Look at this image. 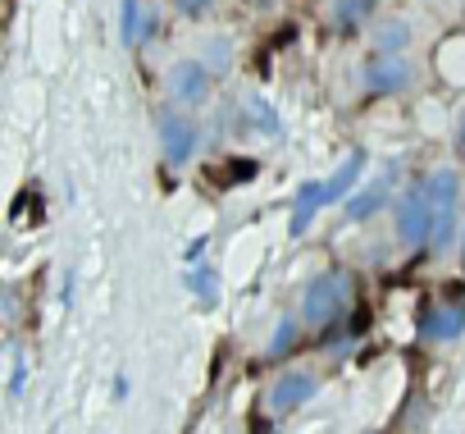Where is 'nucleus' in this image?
<instances>
[{"mask_svg": "<svg viewBox=\"0 0 465 434\" xmlns=\"http://www.w3.org/2000/svg\"><path fill=\"white\" fill-rule=\"evenodd\" d=\"M397 238H401V247H420V243H429V229H433V197H429V178H415L406 192H401V201H397Z\"/></svg>", "mask_w": 465, "mask_h": 434, "instance_id": "1", "label": "nucleus"}, {"mask_svg": "<svg viewBox=\"0 0 465 434\" xmlns=\"http://www.w3.org/2000/svg\"><path fill=\"white\" fill-rule=\"evenodd\" d=\"M456 174L451 169H433L429 174V197H433V229H429V247L442 252L451 247L456 238V220H460V210H456Z\"/></svg>", "mask_w": 465, "mask_h": 434, "instance_id": "2", "label": "nucleus"}, {"mask_svg": "<svg viewBox=\"0 0 465 434\" xmlns=\"http://www.w3.org/2000/svg\"><path fill=\"white\" fill-rule=\"evenodd\" d=\"M347 311V275H320L311 288H306V302H302V316L320 329L338 325Z\"/></svg>", "mask_w": 465, "mask_h": 434, "instance_id": "3", "label": "nucleus"}, {"mask_svg": "<svg viewBox=\"0 0 465 434\" xmlns=\"http://www.w3.org/2000/svg\"><path fill=\"white\" fill-rule=\"evenodd\" d=\"M196 124L183 115V110H164L160 115V146H164V160L173 165V169H183L192 156H196Z\"/></svg>", "mask_w": 465, "mask_h": 434, "instance_id": "4", "label": "nucleus"}, {"mask_svg": "<svg viewBox=\"0 0 465 434\" xmlns=\"http://www.w3.org/2000/svg\"><path fill=\"white\" fill-rule=\"evenodd\" d=\"M392 178H397V160H388V165H383V174H374L361 192H351V197H347V220H351V225L370 220V215H379V210L388 206Z\"/></svg>", "mask_w": 465, "mask_h": 434, "instance_id": "5", "label": "nucleus"}, {"mask_svg": "<svg viewBox=\"0 0 465 434\" xmlns=\"http://www.w3.org/2000/svg\"><path fill=\"white\" fill-rule=\"evenodd\" d=\"M361 83H365V92H374V96L406 92V87H411V65H406L401 56H374V60L361 69Z\"/></svg>", "mask_w": 465, "mask_h": 434, "instance_id": "6", "label": "nucleus"}, {"mask_svg": "<svg viewBox=\"0 0 465 434\" xmlns=\"http://www.w3.org/2000/svg\"><path fill=\"white\" fill-rule=\"evenodd\" d=\"M315 393H320V379H315L311 370H288V375L274 379L270 407H274V411H297V407H306Z\"/></svg>", "mask_w": 465, "mask_h": 434, "instance_id": "7", "label": "nucleus"}, {"mask_svg": "<svg viewBox=\"0 0 465 434\" xmlns=\"http://www.w3.org/2000/svg\"><path fill=\"white\" fill-rule=\"evenodd\" d=\"M169 92H173V101H183V106H201V101L210 96V69H205L201 60H183V65H173V74H169Z\"/></svg>", "mask_w": 465, "mask_h": 434, "instance_id": "8", "label": "nucleus"}, {"mask_svg": "<svg viewBox=\"0 0 465 434\" xmlns=\"http://www.w3.org/2000/svg\"><path fill=\"white\" fill-rule=\"evenodd\" d=\"M424 334L438 338V343H451L465 334V307L460 302H438L424 311Z\"/></svg>", "mask_w": 465, "mask_h": 434, "instance_id": "9", "label": "nucleus"}, {"mask_svg": "<svg viewBox=\"0 0 465 434\" xmlns=\"http://www.w3.org/2000/svg\"><path fill=\"white\" fill-rule=\"evenodd\" d=\"M329 206V197H324V183H302L297 187V201H292V220H288V229H292V238H302L306 229H311V220Z\"/></svg>", "mask_w": 465, "mask_h": 434, "instance_id": "10", "label": "nucleus"}, {"mask_svg": "<svg viewBox=\"0 0 465 434\" xmlns=\"http://www.w3.org/2000/svg\"><path fill=\"white\" fill-rule=\"evenodd\" d=\"M374 10H379V0H333L329 19H333V28H338L342 37H351V33L365 28V19H370Z\"/></svg>", "mask_w": 465, "mask_h": 434, "instance_id": "11", "label": "nucleus"}, {"mask_svg": "<svg viewBox=\"0 0 465 434\" xmlns=\"http://www.w3.org/2000/svg\"><path fill=\"white\" fill-rule=\"evenodd\" d=\"M361 174H365V151H351V156L333 169V178L324 183V197H329V201H342V197L356 187V178H361Z\"/></svg>", "mask_w": 465, "mask_h": 434, "instance_id": "12", "label": "nucleus"}, {"mask_svg": "<svg viewBox=\"0 0 465 434\" xmlns=\"http://www.w3.org/2000/svg\"><path fill=\"white\" fill-rule=\"evenodd\" d=\"M406 46H411V28L401 19H388V24L374 28V51L379 56H401Z\"/></svg>", "mask_w": 465, "mask_h": 434, "instance_id": "13", "label": "nucleus"}, {"mask_svg": "<svg viewBox=\"0 0 465 434\" xmlns=\"http://www.w3.org/2000/svg\"><path fill=\"white\" fill-rule=\"evenodd\" d=\"M183 284H187L205 307H214V302H219V275H214L210 266H192V270L183 275Z\"/></svg>", "mask_w": 465, "mask_h": 434, "instance_id": "14", "label": "nucleus"}, {"mask_svg": "<svg viewBox=\"0 0 465 434\" xmlns=\"http://www.w3.org/2000/svg\"><path fill=\"white\" fill-rule=\"evenodd\" d=\"M142 24H146L142 0H124V10H119V37H124V46H137L142 42Z\"/></svg>", "mask_w": 465, "mask_h": 434, "instance_id": "15", "label": "nucleus"}, {"mask_svg": "<svg viewBox=\"0 0 465 434\" xmlns=\"http://www.w3.org/2000/svg\"><path fill=\"white\" fill-rule=\"evenodd\" d=\"M247 119H252L261 133H270V137L283 133V124H279V115H274V106H270L265 96H247Z\"/></svg>", "mask_w": 465, "mask_h": 434, "instance_id": "16", "label": "nucleus"}, {"mask_svg": "<svg viewBox=\"0 0 465 434\" xmlns=\"http://www.w3.org/2000/svg\"><path fill=\"white\" fill-rule=\"evenodd\" d=\"M201 65L223 74V69L232 65V42H228V37H210V42H205V60H201Z\"/></svg>", "mask_w": 465, "mask_h": 434, "instance_id": "17", "label": "nucleus"}, {"mask_svg": "<svg viewBox=\"0 0 465 434\" xmlns=\"http://www.w3.org/2000/svg\"><path fill=\"white\" fill-rule=\"evenodd\" d=\"M297 343V320L292 316H283L279 320V329H274V338H270V357L279 361V357H288V348Z\"/></svg>", "mask_w": 465, "mask_h": 434, "instance_id": "18", "label": "nucleus"}, {"mask_svg": "<svg viewBox=\"0 0 465 434\" xmlns=\"http://www.w3.org/2000/svg\"><path fill=\"white\" fill-rule=\"evenodd\" d=\"M223 169H228V178H223V183H252V178L261 174V165H256V160H247V156H238V160H228Z\"/></svg>", "mask_w": 465, "mask_h": 434, "instance_id": "19", "label": "nucleus"}, {"mask_svg": "<svg viewBox=\"0 0 465 434\" xmlns=\"http://www.w3.org/2000/svg\"><path fill=\"white\" fill-rule=\"evenodd\" d=\"M24 379H28V361H24V357H15V375H10V398H19V393H24Z\"/></svg>", "mask_w": 465, "mask_h": 434, "instance_id": "20", "label": "nucleus"}, {"mask_svg": "<svg viewBox=\"0 0 465 434\" xmlns=\"http://www.w3.org/2000/svg\"><path fill=\"white\" fill-rule=\"evenodd\" d=\"M210 5H214V0H178V10H183L187 19H196V15H205Z\"/></svg>", "mask_w": 465, "mask_h": 434, "instance_id": "21", "label": "nucleus"}, {"mask_svg": "<svg viewBox=\"0 0 465 434\" xmlns=\"http://www.w3.org/2000/svg\"><path fill=\"white\" fill-rule=\"evenodd\" d=\"M151 37H155V15L146 10V24H142V42H151Z\"/></svg>", "mask_w": 465, "mask_h": 434, "instance_id": "22", "label": "nucleus"}, {"mask_svg": "<svg viewBox=\"0 0 465 434\" xmlns=\"http://www.w3.org/2000/svg\"><path fill=\"white\" fill-rule=\"evenodd\" d=\"M456 142H460V156H465V119H460V133H456Z\"/></svg>", "mask_w": 465, "mask_h": 434, "instance_id": "23", "label": "nucleus"}, {"mask_svg": "<svg viewBox=\"0 0 465 434\" xmlns=\"http://www.w3.org/2000/svg\"><path fill=\"white\" fill-rule=\"evenodd\" d=\"M252 5H270V0H252Z\"/></svg>", "mask_w": 465, "mask_h": 434, "instance_id": "24", "label": "nucleus"}]
</instances>
